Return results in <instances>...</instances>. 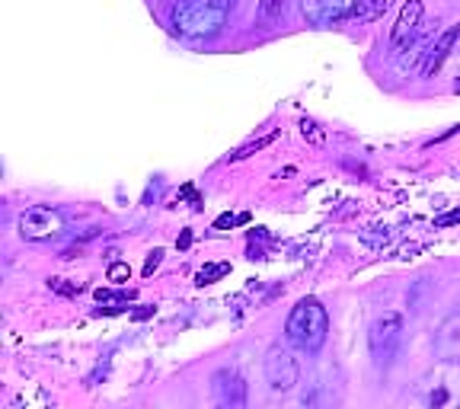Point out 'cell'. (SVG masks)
Wrapping results in <instances>:
<instances>
[{
    "label": "cell",
    "instance_id": "6da1fadb",
    "mask_svg": "<svg viewBox=\"0 0 460 409\" xmlns=\"http://www.w3.org/2000/svg\"><path fill=\"white\" fill-rule=\"evenodd\" d=\"M230 16V0H176L170 10V26L186 39H211Z\"/></svg>",
    "mask_w": 460,
    "mask_h": 409
},
{
    "label": "cell",
    "instance_id": "7a4b0ae2",
    "mask_svg": "<svg viewBox=\"0 0 460 409\" xmlns=\"http://www.w3.org/2000/svg\"><path fill=\"white\" fill-rule=\"evenodd\" d=\"M326 333H330L326 307L316 298H301L295 304V310L288 314V324H285L288 342L304 349V352H316L326 342Z\"/></svg>",
    "mask_w": 460,
    "mask_h": 409
},
{
    "label": "cell",
    "instance_id": "3957f363",
    "mask_svg": "<svg viewBox=\"0 0 460 409\" xmlns=\"http://www.w3.org/2000/svg\"><path fill=\"white\" fill-rule=\"evenodd\" d=\"M416 394L429 409L460 406V361L457 359H441L435 368H429L425 378L419 381Z\"/></svg>",
    "mask_w": 460,
    "mask_h": 409
},
{
    "label": "cell",
    "instance_id": "277c9868",
    "mask_svg": "<svg viewBox=\"0 0 460 409\" xmlns=\"http://www.w3.org/2000/svg\"><path fill=\"white\" fill-rule=\"evenodd\" d=\"M402 342V316L400 314H384L377 316L367 330V349H371L374 365H390Z\"/></svg>",
    "mask_w": 460,
    "mask_h": 409
},
{
    "label": "cell",
    "instance_id": "5b68a950",
    "mask_svg": "<svg viewBox=\"0 0 460 409\" xmlns=\"http://www.w3.org/2000/svg\"><path fill=\"white\" fill-rule=\"evenodd\" d=\"M16 230H20V237L29 240V244H42V240L61 237L65 218H61V211L49 209V205H32V209H26L20 215Z\"/></svg>",
    "mask_w": 460,
    "mask_h": 409
},
{
    "label": "cell",
    "instance_id": "8992f818",
    "mask_svg": "<svg viewBox=\"0 0 460 409\" xmlns=\"http://www.w3.org/2000/svg\"><path fill=\"white\" fill-rule=\"evenodd\" d=\"M262 371H266V381L272 390H291L301 378V368H297L295 352L288 345H272L262 361Z\"/></svg>",
    "mask_w": 460,
    "mask_h": 409
},
{
    "label": "cell",
    "instance_id": "52a82bcc",
    "mask_svg": "<svg viewBox=\"0 0 460 409\" xmlns=\"http://www.w3.org/2000/svg\"><path fill=\"white\" fill-rule=\"evenodd\" d=\"M361 0H301V13L310 26H336V22L358 16Z\"/></svg>",
    "mask_w": 460,
    "mask_h": 409
},
{
    "label": "cell",
    "instance_id": "ba28073f",
    "mask_svg": "<svg viewBox=\"0 0 460 409\" xmlns=\"http://www.w3.org/2000/svg\"><path fill=\"white\" fill-rule=\"evenodd\" d=\"M422 0H406L400 10V16H396V26L394 32H390V49L400 55V51H410L412 42L419 39V26H422Z\"/></svg>",
    "mask_w": 460,
    "mask_h": 409
},
{
    "label": "cell",
    "instance_id": "9c48e42d",
    "mask_svg": "<svg viewBox=\"0 0 460 409\" xmlns=\"http://www.w3.org/2000/svg\"><path fill=\"white\" fill-rule=\"evenodd\" d=\"M211 394H215L217 406H227V409L246 406V381L234 368H221V371L211 378Z\"/></svg>",
    "mask_w": 460,
    "mask_h": 409
},
{
    "label": "cell",
    "instance_id": "30bf717a",
    "mask_svg": "<svg viewBox=\"0 0 460 409\" xmlns=\"http://www.w3.org/2000/svg\"><path fill=\"white\" fill-rule=\"evenodd\" d=\"M435 355L438 359H460V310H454L435 330Z\"/></svg>",
    "mask_w": 460,
    "mask_h": 409
},
{
    "label": "cell",
    "instance_id": "8fae6325",
    "mask_svg": "<svg viewBox=\"0 0 460 409\" xmlns=\"http://www.w3.org/2000/svg\"><path fill=\"white\" fill-rule=\"evenodd\" d=\"M457 39H460V22H457V26H447L445 32H441L438 42L431 45V51L425 55V65H422L425 77H431V74L441 71V65L447 61V55H451V49L457 45Z\"/></svg>",
    "mask_w": 460,
    "mask_h": 409
},
{
    "label": "cell",
    "instance_id": "7c38bea8",
    "mask_svg": "<svg viewBox=\"0 0 460 409\" xmlns=\"http://www.w3.org/2000/svg\"><path fill=\"white\" fill-rule=\"evenodd\" d=\"M224 275H230V262H205V266L199 269V275H195V281L205 288V285H215V281H221Z\"/></svg>",
    "mask_w": 460,
    "mask_h": 409
},
{
    "label": "cell",
    "instance_id": "4fadbf2b",
    "mask_svg": "<svg viewBox=\"0 0 460 409\" xmlns=\"http://www.w3.org/2000/svg\"><path fill=\"white\" fill-rule=\"evenodd\" d=\"M279 138V129H272L269 135H262V138H256V141H250V144H243V147H237V151L230 154L227 160H243V157H250V154H256V151H262V147H269V144Z\"/></svg>",
    "mask_w": 460,
    "mask_h": 409
},
{
    "label": "cell",
    "instance_id": "5bb4252c",
    "mask_svg": "<svg viewBox=\"0 0 460 409\" xmlns=\"http://www.w3.org/2000/svg\"><path fill=\"white\" fill-rule=\"evenodd\" d=\"M390 7V0H367V7H361L358 10V20H377V16L384 13V10Z\"/></svg>",
    "mask_w": 460,
    "mask_h": 409
},
{
    "label": "cell",
    "instance_id": "9a60e30c",
    "mask_svg": "<svg viewBox=\"0 0 460 409\" xmlns=\"http://www.w3.org/2000/svg\"><path fill=\"white\" fill-rule=\"evenodd\" d=\"M128 298H135V291H106V288L96 291V301L100 304H125Z\"/></svg>",
    "mask_w": 460,
    "mask_h": 409
},
{
    "label": "cell",
    "instance_id": "2e32d148",
    "mask_svg": "<svg viewBox=\"0 0 460 409\" xmlns=\"http://www.w3.org/2000/svg\"><path fill=\"white\" fill-rule=\"evenodd\" d=\"M106 279L115 281V285H125V281L131 279V266H128V262H112V266H109V272H106Z\"/></svg>",
    "mask_w": 460,
    "mask_h": 409
},
{
    "label": "cell",
    "instance_id": "e0dca14e",
    "mask_svg": "<svg viewBox=\"0 0 460 409\" xmlns=\"http://www.w3.org/2000/svg\"><path fill=\"white\" fill-rule=\"evenodd\" d=\"M285 10V0H259V16L262 20H275Z\"/></svg>",
    "mask_w": 460,
    "mask_h": 409
},
{
    "label": "cell",
    "instance_id": "ac0fdd59",
    "mask_svg": "<svg viewBox=\"0 0 460 409\" xmlns=\"http://www.w3.org/2000/svg\"><path fill=\"white\" fill-rule=\"evenodd\" d=\"M246 221H250V215H246V211H240V215H230V211H227V215H221V218L215 221V230L237 227V224H246Z\"/></svg>",
    "mask_w": 460,
    "mask_h": 409
},
{
    "label": "cell",
    "instance_id": "d6986e66",
    "mask_svg": "<svg viewBox=\"0 0 460 409\" xmlns=\"http://www.w3.org/2000/svg\"><path fill=\"white\" fill-rule=\"evenodd\" d=\"M49 288L51 291H58V295H67V298H74V295L84 291V285H67L65 279H49Z\"/></svg>",
    "mask_w": 460,
    "mask_h": 409
},
{
    "label": "cell",
    "instance_id": "ffe728a7",
    "mask_svg": "<svg viewBox=\"0 0 460 409\" xmlns=\"http://www.w3.org/2000/svg\"><path fill=\"white\" fill-rule=\"evenodd\" d=\"M454 224H460V209L445 211V215L435 218V227H454Z\"/></svg>",
    "mask_w": 460,
    "mask_h": 409
},
{
    "label": "cell",
    "instance_id": "44dd1931",
    "mask_svg": "<svg viewBox=\"0 0 460 409\" xmlns=\"http://www.w3.org/2000/svg\"><path fill=\"white\" fill-rule=\"evenodd\" d=\"M160 259H164V250H160V246L154 253H147V262H144V275H151L154 269L160 266Z\"/></svg>",
    "mask_w": 460,
    "mask_h": 409
},
{
    "label": "cell",
    "instance_id": "7402d4cb",
    "mask_svg": "<svg viewBox=\"0 0 460 409\" xmlns=\"http://www.w3.org/2000/svg\"><path fill=\"white\" fill-rule=\"evenodd\" d=\"M180 195H182V199L192 201V209H201V199H199V192H195V186H182Z\"/></svg>",
    "mask_w": 460,
    "mask_h": 409
},
{
    "label": "cell",
    "instance_id": "603a6c76",
    "mask_svg": "<svg viewBox=\"0 0 460 409\" xmlns=\"http://www.w3.org/2000/svg\"><path fill=\"white\" fill-rule=\"evenodd\" d=\"M307 135L314 138L316 144L323 141V131H316V125H314V122H304V138H307Z\"/></svg>",
    "mask_w": 460,
    "mask_h": 409
},
{
    "label": "cell",
    "instance_id": "cb8c5ba5",
    "mask_svg": "<svg viewBox=\"0 0 460 409\" xmlns=\"http://www.w3.org/2000/svg\"><path fill=\"white\" fill-rule=\"evenodd\" d=\"M189 244H192V230H182L180 240H176V246H180V250H189Z\"/></svg>",
    "mask_w": 460,
    "mask_h": 409
},
{
    "label": "cell",
    "instance_id": "d4e9b609",
    "mask_svg": "<svg viewBox=\"0 0 460 409\" xmlns=\"http://www.w3.org/2000/svg\"><path fill=\"white\" fill-rule=\"evenodd\" d=\"M151 314H154V307H141V310H135L137 320H144V316H151Z\"/></svg>",
    "mask_w": 460,
    "mask_h": 409
},
{
    "label": "cell",
    "instance_id": "484cf974",
    "mask_svg": "<svg viewBox=\"0 0 460 409\" xmlns=\"http://www.w3.org/2000/svg\"><path fill=\"white\" fill-rule=\"evenodd\" d=\"M457 93H460V84H457Z\"/></svg>",
    "mask_w": 460,
    "mask_h": 409
}]
</instances>
